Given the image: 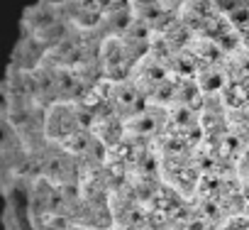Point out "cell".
<instances>
[{"label": "cell", "mask_w": 249, "mask_h": 230, "mask_svg": "<svg viewBox=\"0 0 249 230\" xmlns=\"http://www.w3.org/2000/svg\"><path fill=\"white\" fill-rule=\"evenodd\" d=\"M244 3H247V5H249V0H244Z\"/></svg>", "instance_id": "cell-1"}]
</instances>
